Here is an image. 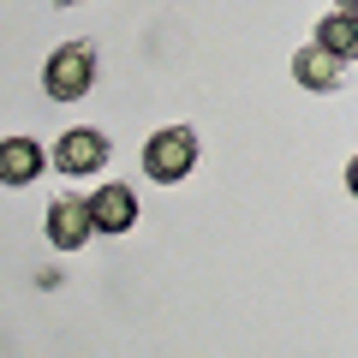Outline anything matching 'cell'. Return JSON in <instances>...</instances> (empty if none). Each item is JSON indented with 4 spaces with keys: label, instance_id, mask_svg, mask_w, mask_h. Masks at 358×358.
I'll return each mask as SVG.
<instances>
[{
    "label": "cell",
    "instance_id": "9",
    "mask_svg": "<svg viewBox=\"0 0 358 358\" xmlns=\"http://www.w3.org/2000/svg\"><path fill=\"white\" fill-rule=\"evenodd\" d=\"M346 192L358 197V155H352V162H346Z\"/></svg>",
    "mask_w": 358,
    "mask_h": 358
},
{
    "label": "cell",
    "instance_id": "1",
    "mask_svg": "<svg viewBox=\"0 0 358 358\" xmlns=\"http://www.w3.org/2000/svg\"><path fill=\"white\" fill-rule=\"evenodd\" d=\"M90 84H96V48L90 42H60L42 66L48 102H78V96H90Z\"/></svg>",
    "mask_w": 358,
    "mask_h": 358
},
{
    "label": "cell",
    "instance_id": "6",
    "mask_svg": "<svg viewBox=\"0 0 358 358\" xmlns=\"http://www.w3.org/2000/svg\"><path fill=\"white\" fill-rule=\"evenodd\" d=\"M293 78L310 90V96H329V90H341V78H346V60H334L329 48L305 42V48L293 54Z\"/></svg>",
    "mask_w": 358,
    "mask_h": 358
},
{
    "label": "cell",
    "instance_id": "11",
    "mask_svg": "<svg viewBox=\"0 0 358 358\" xmlns=\"http://www.w3.org/2000/svg\"><path fill=\"white\" fill-rule=\"evenodd\" d=\"M60 6H78V0H60Z\"/></svg>",
    "mask_w": 358,
    "mask_h": 358
},
{
    "label": "cell",
    "instance_id": "4",
    "mask_svg": "<svg viewBox=\"0 0 358 358\" xmlns=\"http://www.w3.org/2000/svg\"><path fill=\"white\" fill-rule=\"evenodd\" d=\"M90 221H96V233H102V239L131 233V227H138V192H131L126 179L96 185V192H90Z\"/></svg>",
    "mask_w": 358,
    "mask_h": 358
},
{
    "label": "cell",
    "instance_id": "10",
    "mask_svg": "<svg viewBox=\"0 0 358 358\" xmlns=\"http://www.w3.org/2000/svg\"><path fill=\"white\" fill-rule=\"evenodd\" d=\"M341 13H352V18H358V0H341Z\"/></svg>",
    "mask_w": 358,
    "mask_h": 358
},
{
    "label": "cell",
    "instance_id": "8",
    "mask_svg": "<svg viewBox=\"0 0 358 358\" xmlns=\"http://www.w3.org/2000/svg\"><path fill=\"white\" fill-rule=\"evenodd\" d=\"M310 42H317V48H329L334 60H358V18L334 6V13L317 24V36H310Z\"/></svg>",
    "mask_w": 358,
    "mask_h": 358
},
{
    "label": "cell",
    "instance_id": "7",
    "mask_svg": "<svg viewBox=\"0 0 358 358\" xmlns=\"http://www.w3.org/2000/svg\"><path fill=\"white\" fill-rule=\"evenodd\" d=\"M48 167V150L36 138H0V185H30Z\"/></svg>",
    "mask_w": 358,
    "mask_h": 358
},
{
    "label": "cell",
    "instance_id": "5",
    "mask_svg": "<svg viewBox=\"0 0 358 358\" xmlns=\"http://www.w3.org/2000/svg\"><path fill=\"white\" fill-rule=\"evenodd\" d=\"M48 239L54 251H84L90 239H96V221H90V197H54L48 203Z\"/></svg>",
    "mask_w": 358,
    "mask_h": 358
},
{
    "label": "cell",
    "instance_id": "3",
    "mask_svg": "<svg viewBox=\"0 0 358 358\" xmlns=\"http://www.w3.org/2000/svg\"><path fill=\"white\" fill-rule=\"evenodd\" d=\"M108 155H114V143H108L96 126H72V131H60V143H54L48 162L60 167L66 179H84V173H102Z\"/></svg>",
    "mask_w": 358,
    "mask_h": 358
},
{
    "label": "cell",
    "instance_id": "2",
    "mask_svg": "<svg viewBox=\"0 0 358 358\" xmlns=\"http://www.w3.org/2000/svg\"><path fill=\"white\" fill-rule=\"evenodd\" d=\"M192 167H197V131L192 126L150 131V143H143V173H150L155 185H179Z\"/></svg>",
    "mask_w": 358,
    "mask_h": 358
}]
</instances>
